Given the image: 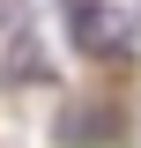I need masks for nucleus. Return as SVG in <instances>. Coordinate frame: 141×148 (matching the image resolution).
Listing matches in <instances>:
<instances>
[{
	"label": "nucleus",
	"mask_w": 141,
	"mask_h": 148,
	"mask_svg": "<svg viewBox=\"0 0 141 148\" xmlns=\"http://www.w3.org/2000/svg\"><path fill=\"white\" fill-rule=\"evenodd\" d=\"M74 45H82L89 59H126L141 37V15L134 8H119V0H74Z\"/></svg>",
	"instance_id": "1"
},
{
	"label": "nucleus",
	"mask_w": 141,
	"mask_h": 148,
	"mask_svg": "<svg viewBox=\"0 0 141 148\" xmlns=\"http://www.w3.org/2000/svg\"><path fill=\"white\" fill-rule=\"evenodd\" d=\"M104 133V111H82V119H59V141H97Z\"/></svg>",
	"instance_id": "2"
}]
</instances>
